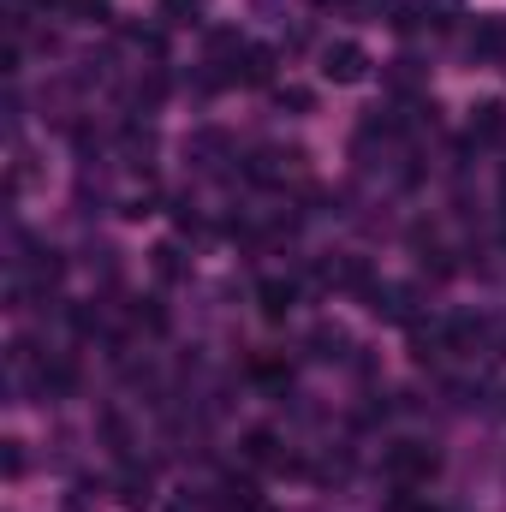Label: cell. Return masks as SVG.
Masks as SVG:
<instances>
[{"mask_svg":"<svg viewBox=\"0 0 506 512\" xmlns=\"http://www.w3.org/2000/svg\"><path fill=\"white\" fill-rule=\"evenodd\" d=\"M102 507V483H78V495H72V512H90Z\"/></svg>","mask_w":506,"mask_h":512,"instance_id":"ffe728a7","label":"cell"},{"mask_svg":"<svg viewBox=\"0 0 506 512\" xmlns=\"http://www.w3.org/2000/svg\"><path fill=\"white\" fill-rule=\"evenodd\" d=\"M364 304L376 310L381 322H417V286H399V280H376L370 292H364Z\"/></svg>","mask_w":506,"mask_h":512,"instance_id":"3957f363","label":"cell"},{"mask_svg":"<svg viewBox=\"0 0 506 512\" xmlns=\"http://www.w3.org/2000/svg\"><path fill=\"white\" fill-rule=\"evenodd\" d=\"M131 328H143V334H161V328H167V310H161L155 298H137V304H131Z\"/></svg>","mask_w":506,"mask_h":512,"instance_id":"9a60e30c","label":"cell"},{"mask_svg":"<svg viewBox=\"0 0 506 512\" xmlns=\"http://www.w3.org/2000/svg\"><path fill=\"white\" fill-rule=\"evenodd\" d=\"M352 352V334L346 328H334V322H322V328H310V358H322V364H334V358H346Z\"/></svg>","mask_w":506,"mask_h":512,"instance_id":"9c48e42d","label":"cell"},{"mask_svg":"<svg viewBox=\"0 0 506 512\" xmlns=\"http://www.w3.org/2000/svg\"><path fill=\"white\" fill-rule=\"evenodd\" d=\"M197 12H203V0H167V18H173V24H191Z\"/></svg>","mask_w":506,"mask_h":512,"instance_id":"44dd1931","label":"cell"},{"mask_svg":"<svg viewBox=\"0 0 506 512\" xmlns=\"http://www.w3.org/2000/svg\"><path fill=\"white\" fill-rule=\"evenodd\" d=\"M310 6H322V12H334V6H352V0H310Z\"/></svg>","mask_w":506,"mask_h":512,"instance_id":"603a6c76","label":"cell"},{"mask_svg":"<svg viewBox=\"0 0 506 512\" xmlns=\"http://www.w3.org/2000/svg\"><path fill=\"white\" fill-rule=\"evenodd\" d=\"M149 489H155V471H149V465H143V471L131 465L126 477H120V501H126L131 512H143V507H149Z\"/></svg>","mask_w":506,"mask_h":512,"instance_id":"7c38bea8","label":"cell"},{"mask_svg":"<svg viewBox=\"0 0 506 512\" xmlns=\"http://www.w3.org/2000/svg\"><path fill=\"white\" fill-rule=\"evenodd\" d=\"M322 78L328 84H364L370 78V54L358 42H328L322 48Z\"/></svg>","mask_w":506,"mask_h":512,"instance_id":"277c9868","label":"cell"},{"mask_svg":"<svg viewBox=\"0 0 506 512\" xmlns=\"http://www.w3.org/2000/svg\"><path fill=\"white\" fill-rule=\"evenodd\" d=\"M381 465H387L393 489H423V483L441 471V453H435L429 441H393V447L381 453Z\"/></svg>","mask_w":506,"mask_h":512,"instance_id":"6da1fadb","label":"cell"},{"mask_svg":"<svg viewBox=\"0 0 506 512\" xmlns=\"http://www.w3.org/2000/svg\"><path fill=\"white\" fill-rule=\"evenodd\" d=\"M429 512H435V507H429Z\"/></svg>","mask_w":506,"mask_h":512,"instance_id":"cb8c5ba5","label":"cell"},{"mask_svg":"<svg viewBox=\"0 0 506 512\" xmlns=\"http://www.w3.org/2000/svg\"><path fill=\"white\" fill-rule=\"evenodd\" d=\"M72 24H108V0H66L60 6Z\"/></svg>","mask_w":506,"mask_h":512,"instance_id":"2e32d148","label":"cell"},{"mask_svg":"<svg viewBox=\"0 0 506 512\" xmlns=\"http://www.w3.org/2000/svg\"><path fill=\"white\" fill-rule=\"evenodd\" d=\"M120 149H126V161H137V167H143V161L155 155V131H149V126H137V120H131V126L120 131Z\"/></svg>","mask_w":506,"mask_h":512,"instance_id":"4fadbf2b","label":"cell"},{"mask_svg":"<svg viewBox=\"0 0 506 512\" xmlns=\"http://www.w3.org/2000/svg\"><path fill=\"white\" fill-rule=\"evenodd\" d=\"M245 173H251L256 185H286V179H304V149H298V143H268V149H256L251 161H245Z\"/></svg>","mask_w":506,"mask_h":512,"instance_id":"7a4b0ae2","label":"cell"},{"mask_svg":"<svg viewBox=\"0 0 506 512\" xmlns=\"http://www.w3.org/2000/svg\"><path fill=\"white\" fill-rule=\"evenodd\" d=\"M256 304H262L268 322H280V316L298 304V286H292V280H262V286H256Z\"/></svg>","mask_w":506,"mask_h":512,"instance_id":"ba28073f","label":"cell"},{"mask_svg":"<svg viewBox=\"0 0 506 512\" xmlns=\"http://www.w3.org/2000/svg\"><path fill=\"white\" fill-rule=\"evenodd\" d=\"M6 477H24V447L18 441H6Z\"/></svg>","mask_w":506,"mask_h":512,"instance_id":"7402d4cb","label":"cell"},{"mask_svg":"<svg viewBox=\"0 0 506 512\" xmlns=\"http://www.w3.org/2000/svg\"><path fill=\"white\" fill-rule=\"evenodd\" d=\"M221 507L256 512V483H251V477H227V483H221Z\"/></svg>","mask_w":506,"mask_h":512,"instance_id":"5bb4252c","label":"cell"},{"mask_svg":"<svg viewBox=\"0 0 506 512\" xmlns=\"http://www.w3.org/2000/svg\"><path fill=\"white\" fill-rule=\"evenodd\" d=\"M36 387H42L48 399H54V393H72V387H78V364H72V358H42V364H36Z\"/></svg>","mask_w":506,"mask_h":512,"instance_id":"8992f818","label":"cell"},{"mask_svg":"<svg viewBox=\"0 0 506 512\" xmlns=\"http://www.w3.org/2000/svg\"><path fill=\"white\" fill-rule=\"evenodd\" d=\"M465 48H471L477 66H501L506 60V18L501 12H483V18L471 24V42H465Z\"/></svg>","mask_w":506,"mask_h":512,"instance_id":"5b68a950","label":"cell"},{"mask_svg":"<svg viewBox=\"0 0 506 512\" xmlns=\"http://www.w3.org/2000/svg\"><path fill=\"white\" fill-rule=\"evenodd\" d=\"M245 459H251V465H274V471H286V453H280L274 429H251V435H245Z\"/></svg>","mask_w":506,"mask_h":512,"instance_id":"8fae6325","label":"cell"},{"mask_svg":"<svg viewBox=\"0 0 506 512\" xmlns=\"http://www.w3.org/2000/svg\"><path fill=\"white\" fill-rule=\"evenodd\" d=\"M506 137V108L501 102H477L471 108V143H501Z\"/></svg>","mask_w":506,"mask_h":512,"instance_id":"52a82bcc","label":"cell"},{"mask_svg":"<svg viewBox=\"0 0 506 512\" xmlns=\"http://www.w3.org/2000/svg\"><path fill=\"white\" fill-rule=\"evenodd\" d=\"M423 268H429V280H453V251L429 245V251H423Z\"/></svg>","mask_w":506,"mask_h":512,"instance_id":"ac0fdd59","label":"cell"},{"mask_svg":"<svg viewBox=\"0 0 506 512\" xmlns=\"http://www.w3.org/2000/svg\"><path fill=\"white\" fill-rule=\"evenodd\" d=\"M155 274H161V280H179V274H185V256H179V245H155Z\"/></svg>","mask_w":506,"mask_h":512,"instance_id":"e0dca14e","label":"cell"},{"mask_svg":"<svg viewBox=\"0 0 506 512\" xmlns=\"http://www.w3.org/2000/svg\"><path fill=\"white\" fill-rule=\"evenodd\" d=\"M274 102H280V108H298V114H310V108H316V96H310V90H298V84L274 90Z\"/></svg>","mask_w":506,"mask_h":512,"instance_id":"d6986e66","label":"cell"},{"mask_svg":"<svg viewBox=\"0 0 506 512\" xmlns=\"http://www.w3.org/2000/svg\"><path fill=\"white\" fill-rule=\"evenodd\" d=\"M274 78V54L268 48H245L239 66H233V84H268Z\"/></svg>","mask_w":506,"mask_h":512,"instance_id":"30bf717a","label":"cell"}]
</instances>
